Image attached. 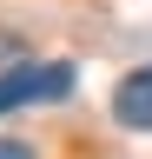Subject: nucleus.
<instances>
[{
	"instance_id": "nucleus-1",
	"label": "nucleus",
	"mask_w": 152,
	"mask_h": 159,
	"mask_svg": "<svg viewBox=\"0 0 152 159\" xmlns=\"http://www.w3.org/2000/svg\"><path fill=\"white\" fill-rule=\"evenodd\" d=\"M73 93V60H27V66L0 73V113H20V106H46V99Z\"/></svg>"
},
{
	"instance_id": "nucleus-2",
	"label": "nucleus",
	"mask_w": 152,
	"mask_h": 159,
	"mask_svg": "<svg viewBox=\"0 0 152 159\" xmlns=\"http://www.w3.org/2000/svg\"><path fill=\"white\" fill-rule=\"evenodd\" d=\"M112 119L132 126V133H152V60L132 66L119 86H112Z\"/></svg>"
},
{
	"instance_id": "nucleus-3",
	"label": "nucleus",
	"mask_w": 152,
	"mask_h": 159,
	"mask_svg": "<svg viewBox=\"0 0 152 159\" xmlns=\"http://www.w3.org/2000/svg\"><path fill=\"white\" fill-rule=\"evenodd\" d=\"M0 159H33V146L27 139H0Z\"/></svg>"
}]
</instances>
